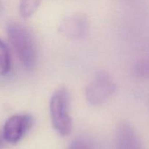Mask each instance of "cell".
<instances>
[{"mask_svg":"<svg viewBox=\"0 0 149 149\" xmlns=\"http://www.w3.org/2000/svg\"><path fill=\"white\" fill-rule=\"evenodd\" d=\"M2 137H1V136H0V149H1V145H2Z\"/></svg>","mask_w":149,"mask_h":149,"instance_id":"cell-11","label":"cell"},{"mask_svg":"<svg viewBox=\"0 0 149 149\" xmlns=\"http://www.w3.org/2000/svg\"><path fill=\"white\" fill-rule=\"evenodd\" d=\"M61 33L70 38H79L85 34L87 20L84 15H74L64 19L60 26Z\"/></svg>","mask_w":149,"mask_h":149,"instance_id":"cell-6","label":"cell"},{"mask_svg":"<svg viewBox=\"0 0 149 149\" xmlns=\"http://www.w3.org/2000/svg\"><path fill=\"white\" fill-rule=\"evenodd\" d=\"M11 60L8 48L0 39V75L7 74L10 70Z\"/></svg>","mask_w":149,"mask_h":149,"instance_id":"cell-7","label":"cell"},{"mask_svg":"<svg viewBox=\"0 0 149 149\" xmlns=\"http://www.w3.org/2000/svg\"><path fill=\"white\" fill-rule=\"evenodd\" d=\"M117 149H144L141 140L132 126L122 123L116 131Z\"/></svg>","mask_w":149,"mask_h":149,"instance_id":"cell-5","label":"cell"},{"mask_svg":"<svg viewBox=\"0 0 149 149\" xmlns=\"http://www.w3.org/2000/svg\"><path fill=\"white\" fill-rule=\"evenodd\" d=\"M69 97L64 88L58 89L51 97L49 102L51 120L53 128L61 135L70 134L72 129V120L69 114Z\"/></svg>","mask_w":149,"mask_h":149,"instance_id":"cell-2","label":"cell"},{"mask_svg":"<svg viewBox=\"0 0 149 149\" xmlns=\"http://www.w3.org/2000/svg\"><path fill=\"white\" fill-rule=\"evenodd\" d=\"M68 149H95L91 142L85 138L75 139L68 147Z\"/></svg>","mask_w":149,"mask_h":149,"instance_id":"cell-9","label":"cell"},{"mask_svg":"<svg viewBox=\"0 0 149 149\" xmlns=\"http://www.w3.org/2000/svg\"><path fill=\"white\" fill-rule=\"evenodd\" d=\"M42 0H20V13L24 18L31 17L37 10Z\"/></svg>","mask_w":149,"mask_h":149,"instance_id":"cell-8","label":"cell"},{"mask_svg":"<svg viewBox=\"0 0 149 149\" xmlns=\"http://www.w3.org/2000/svg\"><path fill=\"white\" fill-rule=\"evenodd\" d=\"M7 35L20 62L28 70L33 69L37 54L34 41L27 28L19 23H10L7 26Z\"/></svg>","mask_w":149,"mask_h":149,"instance_id":"cell-1","label":"cell"},{"mask_svg":"<svg viewBox=\"0 0 149 149\" xmlns=\"http://www.w3.org/2000/svg\"><path fill=\"white\" fill-rule=\"evenodd\" d=\"M33 124V118L28 114H18L10 117L4 126L3 139L15 144L26 134Z\"/></svg>","mask_w":149,"mask_h":149,"instance_id":"cell-4","label":"cell"},{"mask_svg":"<svg viewBox=\"0 0 149 149\" xmlns=\"http://www.w3.org/2000/svg\"><path fill=\"white\" fill-rule=\"evenodd\" d=\"M136 72L140 76L149 77V60H143L138 63L136 66Z\"/></svg>","mask_w":149,"mask_h":149,"instance_id":"cell-10","label":"cell"},{"mask_svg":"<svg viewBox=\"0 0 149 149\" xmlns=\"http://www.w3.org/2000/svg\"><path fill=\"white\" fill-rule=\"evenodd\" d=\"M116 89L111 76L106 72H99L86 88V98L91 105H100L111 96Z\"/></svg>","mask_w":149,"mask_h":149,"instance_id":"cell-3","label":"cell"}]
</instances>
